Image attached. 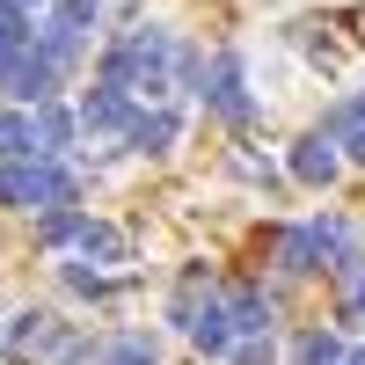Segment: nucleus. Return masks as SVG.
Segmentation results:
<instances>
[{"mask_svg": "<svg viewBox=\"0 0 365 365\" xmlns=\"http://www.w3.org/2000/svg\"><path fill=\"white\" fill-rule=\"evenodd\" d=\"M175 58H182V44L168 29H125V37L103 51V81L125 88V96H168L175 88Z\"/></svg>", "mask_w": 365, "mask_h": 365, "instance_id": "nucleus-1", "label": "nucleus"}, {"mask_svg": "<svg viewBox=\"0 0 365 365\" xmlns=\"http://www.w3.org/2000/svg\"><path fill=\"white\" fill-rule=\"evenodd\" d=\"M81 182L66 161H51V154H29V161H0V205H15V212H81Z\"/></svg>", "mask_w": 365, "mask_h": 365, "instance_id": "nucleus-2", "label": "nucleus"}, {"mask_svg": "<svg viewBox=\"0 0 365 365\" xmlns=\"http://www.w3.org/2000/svg\"><path fill=\"white\" fill-rule=\"evenodd\" d=\"M197 103L220 117V125H249V117H256V96H249V81H241V51H212Z\"/></svg>", "mask_w": 365, "mask_h": 365, "instance_id": "nucleus-3", "label": "nucleus"}, {"mask_svg": "<svg viewBox=\"0 0 365 365\" xmlns=\"http://www.w3.org/2000/svg\"><path fill=\"white\" fill-rule=\"evenodd\" d=\"M132 125H139V110H132L125 88L96 81V88L81 96V132H88V139H132Z\"/></svg>", "mask_w": 365, "mask_h": 365, "instance_id": "nucleus-4", "label": "nucleus"}, {"mask_svg": "<svg viewBox=\"0 0 365 365\" xmlns=\"http://www.w3.org/2000/svg\"><path fill=\"white\" fill-rule=\"evenodd\" d=\"M220 307H227V322H234V336H270V322H278V299H270L256 278L227 285V292H220Z\"/></svg>", "mask_w": 365, "mask_h": 365, "instance_id": "nucleus-5", "label": "nucleus"}, {"mask_svg": "<svg viewBox=\"0 0 365 365\" xmlns=\"http://www.w3.org/2000/svg\"><path fill=\"white\" fill-rule=\"evenodd\" d=\"M285 168H292V182H307V190H329V182L344 175V146H336V139H322V132H307V139L292 146V161H285Z\"/></svg>", "mask_w": 365, "mask_h": 365, "instance_id": "nucleus-6", "label": "nucleus"}, {"mask_svg": "<svg viewBox=\"0 0 365 365\" xmlns=\"http://www.w3.org/2000/svg\"><path fill=\"white\" fill-rule=\"evenodd\" d=\"M322 139H336V146H344V161L365 168V96H344L336 110H329V117H322Z\"/></svg>", "mask_w": 365, "mask_h": 365, "instance_id": "nucleus-7", "label": "nucleus"}, {"mask_svg": "<svg viewBox=\"0 0 365 365\" xmlns=\"http://www.w3.org/2000/svg\"><path fill=\"white\" fill-rule=\"evenodd\" d=\"M270 256H278V270H285V278H314V270H322L314 220H307V227H278V249H270Z\"/></svg>", "mask_w": 365, "mask_h": 365, "instance_id": "nucleus-8", "label": "nucleus"}, {"mask_svg": "<svg viewBox=\"0 0 365 365\" xmlns=\"http://www.w3.org/2000/svg\"><path fill=\"white\" fill-rule=\"evenodd\" d=\"M182 329H190V344H197L205 358H220V365H227V351L241 344V336H234V322H227V307H220V299H205V307H197L190 322H182Z\"/></svg>", "mask_w": 365, "mask_h": 365, "instance_id": "nucleus-9", "label": "nucleus"}, {"mask_svg": "<svg viewBox=\"0 0 365 365\" xmlns=\"http://www.w3.org/2000/svg\"><path fill=\"white\" fill-rule=\"evenodd\" d=\"M182 139V110H139V125H132V154H168V146Z\"/></svg>", "mask_w": 365, "mask_h": 365, "instance_id": "nucleus-10", "label": "nucleus"}, {"mask_svg": "<svg viewBox=\"0 0 365 365\" xmlns=\"http://www.w3.org/2000/svg\"><path fill=\"white\" fill-rule=\"evenodd\" d=\"M81 263H88V270L125 263V234H117V227H103V220H88V227H81Z\"/></svg>", "mask_w": 365, "mask_h": 365, "instance_id": "nucleus-11", "label": "nucleus"}, {"mask_svg": "<svg viewBox=\"0 0 365 365\" xmlns=\"http://www.w3.org/2000/svg\"><path fill=\"white\" fill-rule=\"evenodd\" d=\"M29 154H37V117L0 110V161H29Z\"/></svg>", "mask_w": 365, "mask_h": 365, "instance_id": "nucleus-12", "label": "nucleus"}, {"mask_svg": "<svg viewBox=\"0 0 365 365\" xmlns=\"http://www.w3.org/2000/svg\"><path fill=\"white\" fill-rule=\"evenodd\" d=\"M29 117H37V154H51V161H58V146L73 139L81 110H58V103H44V110H29Z\"/></svg>", "mask_w": 365, "mask_h": 365, "instance_id": "nucleus-13", "label": "nucleus"}, {"mask_svg": "<svg viewBox=\"0 0 365 365\" xmlns=\"http://www.w3.org/2000/svg\"><path fill=\"white\" fill-rule=\"evenodd\" d=\"M344 358H351V344L336 329H307V336L292 344V365H344Z\"/></svg>", "mask_w": 365, "mask_h": 365, "instance_id": "nucleus-14", "label": "nucleus"}, {"mask_svg": "<svg viewBox=\"0 0 365 365\" xmlns=\"http://www.w3.org/2000/svg\"><path fill=\"white\" fill-rule=\"evenodd\" d=\"M88 351H96V344H88V336H81V329H66V322H58V329H51V336L37 344V365H81Z\"/></svg>", "mask_w": 365, "mask_h": 365, "instance_id": "nucleus-15", "label": "nucleus"}, {"mask_svg": "<svg viewBox=\"0 0 365 365\" xmlns=\"http://www.w3.org/2000/svg\"><path fill=\"white\" fill-rule=\"evenodd\" d=\"M103 365H161V358H154V336H146V329H125V336L103 344Z\"/></svg>", "mask_w": 365, "mask_h": 365, "instance_id": "nucleus-16", "label": "nucleus"}, {"mask_svg": "<svg viewBox=\"0 0 365 365\" xmlns=\"http://www.w3.org/2000/svg\"><path fill=\"white\" fill-rule=\"evenodd\" d=\"M81 227H88V212H44V220H37L44 249H81Z\"/></svg>", "mask_w": 365, "mask_h": 365, "instance_id": "nucleus-17", "label": "nucleus"}, {"mask_svg": "<svg viewBox=\"0 0 365 365\" xmlns=\"http://www.w3.org/2000/svg\"><path fill=\"white\" fill-rule=\"evenodd\" d=\"M58 278H66V292H81V299H103V292H110V278H103V270H81V263H66Z\"/></svg>", "mask_w": 365, "mask_h": 365, "instance_id": "nucleus-18", "label": "nucleus"}, {"mask_svg": "<svg viewBox=\"0 0 365 365\" xmlns=\"http://www.w3.org/2000/svg\"><path fill=\"white\" fill-rule=\"evenodd\" d=\"M227 365H278V351H270V336H241L227 351Z\"/></svg>", "mask_w": 365, "mask_h": 365, "instance_id": "nucleus-19", "label": "nucleus"}, {"mask_svg": "<svg viewBox=\"0 0 365 365\" xmlns=\"http://www.w3.org/2000/svg\"><path fill=\"white\" fill-rule=\"evenodd\" d=\"M234 168L249 175V182H263V190H278V168H270V161H256V154H234Z\"/></svg>", "mask_w": 365, "mask_h": 365, "instance_id": "nucleus-20", "label": "nucleus"}, {"mask_svg": "<svg viewBox=\"0 0 365 365\" xmlns=\"http://www.w3.org/2000/svg\"><path fill=\"white\" fill-rule=\"evenodd\" d=\"M344 322H365V270L344 278Z\"/></svg>", "mask_w": 365, "mask_h": 365, "instance_id": "nucleus-21", "label": "nucleus"}, {"mask_svg": "<svg viewBox=\"0 0 365 365\" xmlns=\"http://www.w3.org/2000/svg\"><path fill=\"white\" fill-rule=\"evenodd\" d=\"M344 365H365V344H358V351H351V358H344Z\"/></svg>", "mask_w": 365, "mask_h": 365, "instance_id": "nucleus-22", "label": "nucleus"}, {"mask_svg": "<svg viewBox=\"0 0 365 365\" xmlns=\"http://www.w3.org/2000/svg\"><path fill=\"white\" fill-rule=\"evenodd\" d=\"M8 8H44V0H8Z\"/></svg>", "mask_w": 365, "mask_h": 365, "instance_id": "nucleus-23", "label": "nucleus"}]
</instances>
